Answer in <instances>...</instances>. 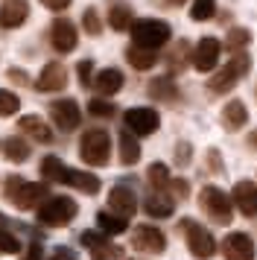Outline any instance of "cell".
I'll list each match as a JSON object with an SVG mask.
<instances>
[{
	"label": "cell",
	"mask_w": 257,
	"mask_h": 260,
	"mask_svg": "<svg viewBox=\"0 0 257 260\" xmlns=\"http://www.w3.org/2000/svg\"><path fill=\"white\" fill-rule=\"evenodd\" d=\"M6 199L18 208V211H38L50 196H47V184H33L26 178H18V176H9L6 178Z\"/></svg>",
	"instance_id": "6da1fadb"
},
{
	"label": "cell",
	"mask_w": 257,
	"mask_h": 260,
	"mask_svg": "<svg viewBox=\"0 0 257 260\" xmlns=\"http://www.w3.org/2000/svg\"><path fill=\"white\" fill-rule=\"evenodd\" d=\"M199 205L208 213V219L213 225H231L234 219V199H228V193L213 184H205L199 193Z\"/></svg>",
	"instance_id": "7a4b0ae2"
},
{
	"label": "cell",
	"mask_w": 257,
	"mask_h": 260,
	"mask_svg": "<svg viewBox=\"0 0 257 260\" xmlns=\"http://www.w3.org/2000/svg\"><path fill=\"white\" fill-rule=\"evenodd\" d=\"M170 36H173L170 24H167V21H158V18H140V21H135V26H132V44L155 50V53L170 41Z\"/></svg>",
	"instance_id": "3957f363"
},
{
	"label": "cell",
	"mask_w": 257,
	"mask_h": 260,
	"mask_svg": "<svg viewBox=\"0 0 257 260\" xmlns=\"http://www.w3.org/2000/svg\"><path fill=\"white\" fill-rule=\"evenodd\" d=\"M79 158L88 167H105L111 158V135L103 129H88L79 141Z\"/></svg>",
	"instance_id": "277c9868"
},
{
	"label": "cell",
	"mask_w": 257,
	"mask_h": 260,
	"mask_svg": "<svg viewBox=\"0 0 257 260\" xmlns=\"http://www.w3.org/2000/svg\"><path fill=\"white\" fill-rule=\"evenodd\" d=\"M178 231L184 234L187 240V248H190V254L199 260H208L216 254V240H213V234L210 231H205V225H199L196 219H190V216H184L181 222H178Z\"/></svg>",
	"instance_id": "5b68a950"
},
{
	"label": "cell",
	"mask_w": 257,
	"mask_h": 260,
	"mask_svg": "<svg viewBox=\"0 0 257 260\" xmlns=\"http://www.w3.org/2000/svg\"><path fill=\"white\" fill-rule=\"evenodd\" d=\"M79 213V205L70 196H50V199L38 208V222L50 225V228H61V225H70Z\"/></svg>",
	"instance_id": "8992f818"
},
{
	"label": "cell",
	"mask_w": 257,
	"mask_h": 260,
	"mask_svg": "<svg viewBox=\"0 0 257 260\" xmlns=\"http://www.w3.org/2000/svg\"><path fill=\"white\" fill-rule=\"evenodd\" d=\"M245 73H248V56H245V53H237L225 68H219V71L208 79V91L210 94H225V91H231L234 85L243 79Z\"/></svg>",
	"instance_id": "52a82bcc"
},
{
	"label": "cell",
	"mask_w": 257,
	"mask_h": 260,
	"mask_svg": "<svg viewBox=\"0 0 257 260\" xmlns=\"http://www.w3.org/2000/svg\"><path fill=\"white\" fill-rule=\"evenodd\" d=\"M219 56H222V41L213 38V36H205L196 47H193L190 61H193V68H196L199 73H213L216 64H219Z\"/></svg>",
	"instance_id": "ba28073f"
},
{
	"label": "cell",
	"mask_w": 257,
	"mask_h": 260,
	"mask_svg": "<svg viewBox=\"0 0 257 260\" xmlns=\"http://www.w3.org/2000/svg\"><path fill=\"white\" fill-rule=\"evenodd\" d=\"M126 129L135 135V138H146L152 132L161 126V117L155 108H146V106H138V108H128L126 111Z\"/></svg>",
	"instance_id": "9c48e42d"
},
{
	"label": "cell",
	"mask_w": 257,
	"mask_h": 260,
	"mask_svg": "<svg viewBox=\"0 0 257 260\" xmlns=\"http://www.w3.org/2000/svg\"><path fill=\"white\" fill-rule=\"evenodd\" d=\"M132 246H135V251H140V254H161L164 248H167V237H164V231H158L155 225H135V231H132Z\"/></svg>",
	"instance_id": "30bf717a"
},
{
	"label": "cell",
	"mask_w": 257,
	"mask_h": 260,
	"mask_svg": "<svg viewBox=\"0 0 257 260\" xmlns=\"http://www.w3.org/2000/svg\"><path fill=\"white\" fill-rule=\"evenodd\" d=\"M50 117H53V123L61 132H73V129H79V123H82V108L76 100L65 96V100H56L50 106Z\"/></svg>",
	"instance_id": "8fae6325"
},
{
	"label": "cell",
	"mask_w": 257,
	"mask_h": 260,
	"mask_svg": "<svg viewBox=\"0 0 257 260\" xmlns=\"http://www.w3.org/2000/svg\"><path fill=\"white\" fill-rule=\"evenodd\" d=\"M82 246L91 251L93 260H114L123 254V248L111 243V237H105L103 231H85L82 234Z\"/></svg>",
	"instance_id": "7c38bea8"
},
{
	"label": "cell",
	"mask_w": 257,
	"mask_h": 260,
	"mask_svg": "<svg viewBox=\"0 0 257 260\" xmlns=\"http://www.w3.org/2000/svg\"><path fill=\"white\" fill-rule=\"evenodd\" d=\"M222 257L225 260H254V240L243 231H231L222 240Z\"/></svg>",
	"instance_id": "4fadbf2b"
},
{
	"label": "cell",
	"mask_w": 257,
	"mask_h": 260,
	"mask_svg": "<svg viewBox=\"0 0 257 260\" xmlns=\"http://www.w3.org/2000/svg\"><path fill=\"white\" fill-rule=\"evenodd\" d=\"M65 85H68V68H65V64H58V61L44 64L41 73H38V79H35V88H38L41 94H56V91H65Z\"/></svg>",
	"instance_id": "5bb4252c"
},
{
	"label": "cell",
	"mask_w": 257,
	"mask_h": 260,
	"mask_svg": "<svg viewBox=\"0 0 257 260\" xmlns=\"http://www.w3.org/2000/svg\"><path fill=\"white\" fill-rule=\"evenodd\" d=\"M108 211L117 213V216H135L138 211V196H135V190L128 187L126 181L123 184H114L111 193H108Z\"/></svg>",
	"instance_id": "9a60e30c"
},
{
	"label": "cell",
	"mask_w": 257,
	"mask_h": 260,
	"mask_svg": "<svg viewBox=\"0 0 257 260\" xmlns=\"http://www.w3.org/2000/svg\"><path fill=\"white\" fill-rule=\"evenodd\" d=\"M50 44H53L56 53H73L76 44H79L76 26L70 24V21H65V18L53 21V26H50Z\"/></svg>",
	"instance_id": "2e32d148"
},
{
	"label": "cell",
	"mask_w": 257,
	"mask_h": 260,
	"mask_svg": "<svg viewBox=\"0 0 257 260\" xmlns=\"http://www.w3.org/2000/svg\"><path fill=\"white\" fill-rule=\"evenodd\" d=\"M29 18V3L26 0H3L0 3V29H18Z\"/></svg>",
	"instance_id": "e0dca14e"
},
{
	"label": "cell",
	"mask_w": 257,
	"mask_h": 260,
	"mask_svg": "<svg viewBox=\"0 0 257 260\" xmlns=\"http://www.w3.org/2000/svg\"><path fill=\"white\" fill-rule=\"evenodd\" d=\"M231 199H234V208L243 213V216H257V184L251 181H237L231 190Z\"/></svg>",
	"instance_id": "ac0fdd59"
},
{
	"label": "cell",
	"mask_w": 257,
	"mask_h": 260,
	"mask_svg": "<svg viewBox=\"0 0 257 260\" xmlns=\"http://www.w3.org/2000/svg\"><path fill=\"white\" fill-rule=\"evenodd\" d=\"M18 132H21L23 138H33L38 143H53V129L38 114H26V117L18 120Z\"/></svg>",
	"instance_id": "d6986e66"
},
{
	"label": "cell",
	"mask_w": 257,
	"mask_h": 260,
	"mask_svg": "<svg viewBox=\"0 0 257 260\" xmlns=\"http://www.w3.org/2000/svg\"><path fill=\"white\" fill-rule=\"evenodd\" d=\"M108 26H111L114 32H126V29L135 26V15L128 9V3H123V0L108 3Z\"/></svg>",
	"instance_id": "ffe728a7"
},
{
	"label": "cell",
	"mask_w": 257,
	"mask_h": 260,
	"mask_svg": "<svg viewBox=\"0 0 257 260\" xmlns=\"http://www.w3.org/2000/svg\"><path fill=\"white\" fill-rule=\"evenodd\" d=\"M123 73L117 71V68H105V71L97 73V79H93V88L100 91L103 96H114L120 94V88H123Z\"/></svg>",
	"instance_id": "44dd1931"
},
{
	"label": "cell",
	"mask_w": 257,
	"mask_h": 260,
	"mask_svg": "<svg viewBox=\"0 0 257 260\" xmlns=\"http://www.w3.org/2000/svg\"><path fill=\"white\" fill-rule=\"evenodd\" d=\"M245 120H248V111H245V103H240V100H231L222 108V129L240 132L245 126Z\"/></svg>",
	"instance_id": "7402d4cb"
},
{
	"label": "cell",
	"mask_w": 257,
	"mask_h": 260,
	"mask_svg": "<svg viewBox=\"0 0 257 260\" xmlns=\"http://www.w3.org/2000/svg\"><path fill=\"white\" fill-rule=\"evenodd\" d=\"M70 170L65 167V161H58L56 155H47L41 158V178L44 181H53V184H68Z\"/></svg>",
	"instance_id": "603a6c76"
},
{
	"label": "cell",
	"mask_w": 257,
	"mask_h": 260,
	"mask_svg": "<svg viewBox=\"0 0 257 260\" xmlns=\"http://www.w3.org/2000/svg\"><path fill=\"white\" fill-rule=\"evenodd\" d=\"M117 143H120V164H126V167L138 164V161H140V143H138V138H135L128 129H123L120 135H117Z\"/></svg>",
	"instance_id": "cb8c5ba5"
},
{
	"label": "cell",
	"mask_w": 257,
	"mask_h": 260,
	"mask_svg": "<svg viewBox=\"0 0 257 260\" xmlns=\"http://www.w3.org/2000/svg\"><path fill=\"white\" fill-rule=\"evenodd\" d=\"M173 211H175V199L167 196V193H152L146 199V213L152 219H167V216H173Z\"/></svg>",
	"instance_id": "d4e9b609"
},
{
	"label": "cell",
	"mask_w": 257,
	"mask_h": 260,
	"mask_svg": "<svg viewBox=\"0 0 257 260\" xmlns=\"http://www.w3.org/2000/svg\"><path fill=\"white\" fill-rule=\"evenodd\" d=\"M97 225L105 237H120L123 231H128V219L126 216H117L111 211H100L97 213Z\"/></svg>",
	"instance_id": "484cf974"
},
{
	"label": "cell",
	"mask_w": 257,
	"mask_h": 260,
	"mask_svg": "<svg viewBox=\"0 0 257 260\" xmlns=\"http://www.w3.org/2000/svg\"><path fill=\"white\" fill-rule=\"evenodd\" d=\"M155 59H158L155 50L138 47V44H128L126 47V61L135 68V71H149V68H155Z\"/></svg>",
	"instance_id": "4316f807"
},
{
	"label": "cell",
	"mask_w": 257,
	"mask_h": 260,
	"mask_svg": "<svg viewBox=\"0 0 257 260\" xmlns=\"http://www.w3.org/2000/svg\"><path fill=\"white\" fill-rule=\"evenodd\" d=\"M68 184L70 187H76L79 193H88V196H97L100 193V178L93 176V173H85V170H70L68 176Z\"/></svg>",
	"instance_id": "83f0119b"
},
{
	"label": "cell",
	"mask_w": 257,
	"mask_h": 260,
	"mask_svg": "<svg viewBox=\"0 0 257 260\" xmlns=\"http://www.w3.org/2000/svg\"><path fill=\"white\" fill-rule=\"evenodd\" d=\"M149 96L152 100H161V103H173L175 96V82L173 76H158V79H152L149 82Z\"/></svg>",
	"instance_id": "f1b7e54d"
},
{
	"label": "cell",
	"mask_w": 257,
	"mask_h": 260,
	"mask_svg": "<svg viewBox=\"0 0 257 260\" xmlns=\"http://www.w3.org/2000/svg\"><path fill=\"white\" fill-rule=\"evenodd\" d=\"M29 152H33V149H29V141H26V138H18V135H15V138H6V143H3V155H6L9 161H15V164L26 161Z\"/></svg>",
	"instance_id": "f546056e"
},
{
	"label": "cell",
	"mask_w": 257,
	"mask_h": 260,
	"mask_svg": "<svg viewBox=\"0 0 257 260\" xmlns=\"http://www.w3.org/2000/svg\"><path fill=\"white\" fill-rule=\"evenodd\" d=\"M146 181L152 184V190H158V193H164V190H170V170L164 164H152L149 170H146Z\"/></svg>",
	"instance_id": "4dcf8cb0"
},
{
	"label": "cell",
	"mask_w": 257,
	"mask_h": 260,
	"mask_svg": "<svg viewBox=\"0 0 257 260\" xmlns=\"http://www.w3.org/2000/svg\"><path fill=\"white\" fill-rule=\"evenodd\" d=\"M248 44H251V32H248L245 26H234V29H228V36H225V47H228V50L243 53Z\"/></svg>",
	"instance_id": "1f68e13d"
},
{
	"label": "cell",
	"mask_w": 257,
	"mask_h": 260,
	"mask_svg": "<svg viewBox=\"0 0 257 260\" xmlns=\"http://www.w3.org/2000/svg\"><path fill=\"white\" fill-rule=\"evenodd\" d=\"M213 15H216V0H193V6H190L193 21H210Z\"/></svg>",
	"instance_id": "d6a6232c"
},
{
	"label": "cell",
	"mask_w": 257,
	"mask_h": 260,
	"mask_svg": "<svg viewBox=\"0 0 257 260\" xmlns=\"http://www.w3.org/2000/svg\"><path fill=\"white\" fill-rule=\"evenodd\" d=\"M82 29H85L88 36H100V32H103V21H100V12H97L93 6H88V9L82 12Z\"/></svg>",
	"instance_id": "836d02e7"
},
{
	"label": "cell",
	"mask_w": 257,
	"mask_h": 260,
	"mask_svg": "<svg viewBox=\"0 0 257 260\" xmlns=\"http://www.w3.org/2000/svg\"><path fill=\"white\" fill-rule=\"evenodd\" d=\"M18 108H21L18 94H12V91H3V88H0V117H12V114H18Z\"/></svg>",
	"instance_id": "e575fe53"
},
{
	"label": "cell",
	"mask_w": 257,
	"mask_h": 260,
	"mask_svg": "<svg viewBox=\"0 0 257 260\" xmlns=\"http://www.w3.org/2000/svg\"><path fill=\"white\" fill-rule=\"evenodd\" d=\"M18 237L6 231V228H0V254H18Z\"/></svg>",
	"instance_id": "d590c367"
},
{
	"label": "cell",
	"mask_w": 257,
	"mask_h": 260,
	"mask_svg": "<svg viewBox=\"0 0 257 260\" xmlns=\"http://www.w3.org/2000/svg\"><path fill=\"white\" fill-rule=\"evenodd\" d=\"M88 114H93V117H114V106L105 103V100H91L88 103Z\"/></svg>",
	"instance_id": "8d00e7d4"
},
{
	"label": "cell",
	"mask_w": 257,
	"mask_h": 260,
	"mask_svg": "<svg viewBox=\"0 0 257 260\" xmlns=\"http://www.w3.org/2000/svg\"><path fill=\"white\" fill-rule=\"evenodd\" d=\"M76 73H79V85L82 88H88V85H91V73H93V61L82 59L79 64H76Z\"/></svg>",
	"instance_id": "74e56055"
},
{
	"label": "cell",
	"mask_w": 257,
	"mask_h": 260,
	"mask_svg": "<svg viewBox=\"0 0 257 260\" xmlns=\"http://www.w3.org/2000/svg\"><path fill=\"white\" fill-rule=\"evenodd\" d=\"M170 193H173V199H187L190 196V184L184 178H173L170 181Z\"/></svg>",
	"instance_id": "f35d334b"
},
{
	"label": "cell",
	"mask_w": 257,
	"mask_h": 260,
	"mask_svg": "<svg viewBox=\"0 0 257 260\" xmlns=\"http://www.w3.org/2000/svg\"><path fill=\"white\" fill-rule=\"evenodd\" d=\"M70 3H73V0H41V6L50 9V12H65Z\"/></svg>",
	"instance_id": "ab89813d"
},
{
	"label": "cell",
	"mask_w": 257,
	"mask_h": 260,
	"mask_svg": "<svg viewBox=\"0 0 257 260\" xmlns=\"http://www.w3.org/2000/svg\"><path fill=\"white\" fill-rule=\"evenodd\" d=\"M175 155H178V164H190V161H187V158H190V143L178 146V149H175Z\"/></svg>",
	"instance_id": "60d3db41"
},
{
	"label": "cell",
	"mask_w": 257,
	"mask_h": 260,
	"mask_svg": "<svg viewBox=\"0 0 257 260\" xmlns=\"http://www.w3.org/2000/svg\"><path fill=\"white\" fill-rule=\"evenodd\" d=\"M208 158H210V170H213V173H219V170H222V164H219V152H216V149H210Z\"/></svg>",
	"instance_id": "b9f144b4"
},
{
	"label": "cell",
	"mask_w": 257,
	"mask_h": 260,
	"mask_svg": "<svg viewBox=\"0 0 257 260\" xmlns=\"http://www.w3.org/2000/svg\"><path fill=\"white\" fill-rule=\"evenodd\" d=\"M23 260H44V254H41V248L38 246H29V251L23 254Z\"/></svg>",
	"instance_id": "7bdbcfd3"
},
{
	"label": "cell",
	"mask_w": 257,
	"mask_h": 260,
	"mask_svg": "<svg viewBox=\"0 0 257 260\" xmlns=\"http://www.w3.org/2000/svg\"><path fill=\"white\" fill-rule=\"evenodd\" d=\"M9 79H12V82H26V73H23V71H9Z\"/></svg>",
	"instance_id": "ee69618b"
},
{
	"label": "cell",
	"mask_w": 257,
	"mask_h": 260,
	"mask_svg": "<svg viewBox=\"0 0 257 260\" xmlns=\"http://www.w3.org/2000/svg\"><path fill=\"white\" fill-rule=\"evenodd\" d=\"M167 3H170V6H181V3H184V0H167Z\"/></svg>",
	"instance_id": "f6af8a7d"
},
{
	"label": "cell",
	"mask_w": 257,
	"mask_h": 260,
	"mask_svg": "<svg viewBox=\"0 0 257 260\" xmlns=\"http://www.w3.org/2000/svg\"><path fill=\"white\" fill-rule=\"evenodd\" d=\"M251 143H254V146H257V132H254V135H251Z\"/></svg>",
	"instance_id": "bcb514c9"
},
{
	"label": "cell",
	"mask_w": 257,
	"mask_h": 260,
	"mask_svg": "<svg viewBox=\"0 0 257 260\" xmlns=\"http://www.w3.org/2000/svg\"><path fill=\"white\" fill-rule=\"evenodd\" d=\"M254 96H257V91H254Z\"/></svg>",
	"instance_id": "7dc6e473"
}]
</instances>
